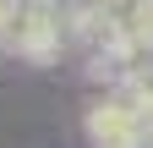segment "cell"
<instances>
[{
  "instance_id": "cell-1",
  "label": "cell",
  "mask_w": 153,
  "mask_h": 148,
  "mask_svg": "<svg viewBox=\"0 0 153 148\" xmlns=\"http://www.w3.org/2000/svg\"><path fill=\"white\" fill-rule=\"evenodd\" d=\"M88 137L99 143V148H142V143L153 137V126H148L131 104L104 99V104H93V110H88Z\"/></svg>"
}]
</instances>
